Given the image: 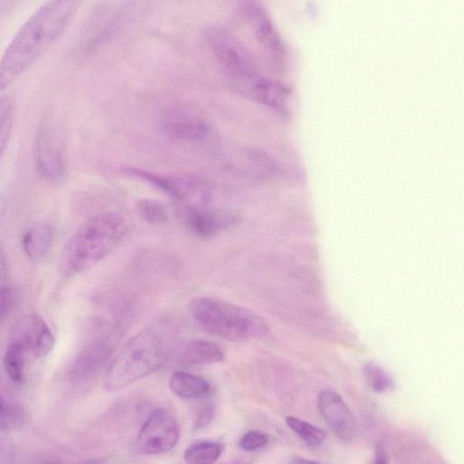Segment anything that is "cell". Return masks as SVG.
I'll list each match as a JSON object with an SVG mask.
<instances>
[{
    "mask_svg": "<svg viewBox=\"0 0 464 464\" xmlns=\"http://www.w3.org/2000/svg\"><path fill=\"white\" fill-rule=\"evenodd\" d=\"M318 409L326 425L340 440L348 442L355 439L356 419L340 394L332 389L321 391Z\"/></svg>",
    "mask_w": 464,
    "mask_h": 464,
    "instance_id": "cell-11",
    "label": "cell"
},
{
    "mask_svg": "<svg viewBox=\"0 0 464 464\" xmlns=\"http://www.w3.org/2000/svg\"><path fill=\"white\" fill-rule=\"evenodd\" d=\"M14 102L11 96H0V157L10 140L14 122Z\"/></svg>",
    "mask_w": 464,
    "mask_h": 464,
    "instance_id": "cell-23",
    "label": "cell"
},
{
    "mask_svg": "<svg viewBox=\"0 0 464 464\" xmlns=\"http://www.w3.org/2000/svg\"><path fill=\"white\" fill-rule=\"evenodd\" d=\"M242 13L250 24L256 41L270 53L280 56L283 44L264 8L256 1L243 3Z\"/></svg>",
    "mask_w": 464,
    "mask_h": 464,
    "instance_id": "cell-13",
    "label": "cell"
},
{
    "mask_svg": "<svg viewBox=\"0 0 464 464\" xmlns=\"http://www.w3.org/2000/svg\"><path fill=\"white\" fill-rule=\"evenodd\" d=\"M214 417V409L211 406L203 408L196 419V427L201 429L212 420Z\"/></svg>",
    "mask_w": 464,
    "mask_h": 464,
    "instance_id": "cell-27",
    "label": "cell"
},
{
    "mask_svg": "<svg viewBox=\"0 0 464 464\" xmlns=\"http://www.w3.org/2000/svg\"><path fill=\"white\" fill-rule=\"evenodd\" d=\"M207 44L232 87L244 92L261 75L251 54L241 41L227 29L210 25L204 34Z\"/></svg>",
    "mask_w": 464,
    "mask_h": 464,
    "instance_id": "cell-5",
    "label": "cell"
},
{
    "mask_svg": "<svg viewBox=\"0 0 464 464\" xmlns=\"http://www.w3.org/2000/svg\"><path fill=\"white\" fill-rule=\"evenodd\" d=\"M136 210L144 221L152 225L162 224L168 219L165 207L153 199H140L136 204Z\"/></svg>",
    "mask_w": 464,
    "mask_h": 464,
    "instance_id": "cell-25",
    "label": "cell"
},
{
    "mask_svg": "<svg viewBox=\"0 0 464 464\" xmlns=\"http://www.w3.org/2000/svg\"><path fill=\"white\" fill-rule=\"evenodd\" d=\"M389 461V454L386 444L384 442H378L376 444L374 453L375 463H387Z\"/></svg>",
    "mask_w": 464,
    "mask_h": 464,
    "instance_id": "cell-28",
    "label": "cell"
},
{
    "mask_svg": "<svg viewBox=\"0 0 464 464\" xmlns=\"http://www.w3.org/2000/svg\"><path fill=\"white\" fill-rule=\"evenodd\" d=\"M179 438V428L174 417L159 409L152 411L141 426L136 447L143 454H161L171 450Z\"/></svg>",
    "mask_w": 464,
    "mask_h": 464,
    "instance_id": "cell-8",
    "label": "cell"
},
{
    "mask_svg": "<svg viewBox=\"0 0 464 464\" xmlns=\"http://www.w3.org/2000/svg\"><path fill=\"white\" fill-rule=\"evenodd\" d=\"M113 342L111 338L102 339L84 348L73 362L72 376L82 380L96 373L112 353Z\"/></svg>",
    "mask_w": 464,
    "mask_h": 464,
    "instance_id": "cell-14",
    "label": "cell"
},
{
    "mask_svg": "<svg viewBox=\"0 0 464 464\" xmlns=\"http://www.w3.org/2000/svg\"><path fill=\"white\" fill-rule=\"evenodd\" d=\"M189 312L205 331L228 341L262 338L269 334V325L259 314L216 298H194Z\"/></svg>",
    "mask_w": 464,
    "mask_h": 464,
    "instance_id": "cell-3",
    "label": "cell"
},
{
    "mask_svg": "<svg viewBox=\"0 0 464 464\" xmlns=\"http://www.w3.org/2000/svg\"><path fill=\"white\" fill-rule=\"evenodd\" d=\"M222 445L215 441H198L191 444L184 452V460L190 464H211L222 453Z\"/></svg>",
    "mask_w": 464,
    "mask_h": 464,
    "instance_id": "cell-20",
    "label": "cell"
},
{
    "mask_svg": "<svg viewBox=\"0 0 464 464\" xmlns=\"http://www.w3.org/2000/svg\"><path fill=\"white\" fill-rule=\"evenodd\" d=\"M34 162L39 176L47 182L59 183L65 174L63 142L57 124L50 119L39 125L34 141Z\"/></svg>",
    "mask_w": 464,
    "mask_h": 464,
    "instance_id": "cell-6",
    "label": "cell"
},
{
    "mask_svg": "<svg viewBox=\"0 0 464 464\" xmlns=\"http://www.w3.org/2000/svg\"><path fill=\"white\" fill-rule=\"evenodd\" d=\"M79 0H47L21 26L0 60V91L10 86L63 34Z\"/></svg>",
    "mask_w": 464,
    "mask_h": 464,
    "instance_id": "cell-1",
    "label": "cell"
},
{
    "mask_svg": "<svg viewBox=\"0 0 464 464\" xmlns=\"http://www.w3.org/2000/svg\"><path fill=\"white\" fill-rule=\"evenodd\" d=\"M26 421L23 407L5 392L0 382V431L10 432L20 430Z\"/></svg>",
    "mask_w": 464,
    "mask_h": 464,
    "instance_id": "cell-17",
    "label": "cell"
},
{
    "mask_svg": "<svg viewBox=\"0 0 464 464\" xmlns=\"http://www.w3.org/2000/svg\"><path fill=\"white\" fill-rule=\"evenodd\" d=\"M53 237V228L50 224L42 221L34 223L23 237V248L30 258L41 259L50 251Z\"/></svg>",
    "mask_w": 464,
    "mask_h": 464,
    "instance_id": "cell-15",
    "label": "cell"
},
{
    "mask_svg": "<svg viewBox=\"0 0 464 464\" xmlns=\"http://www.w3.org/2000/svg\"><path fill=\"white\" fill-rule=\"evenodd\" d=\"M267 442V434L259 430H251L243 435L239 446L243 450L250 452L262 449Z\"/></svg>",
    "mask_w": 464,
    "mask_h": 464,
    "instance_id": "cell-26",
    "label": "cell"
},
{
    "mask_svg": "<svg viewBox=\"0 0 464 464\" xmlns=\"http://www.w3.org/2000/svg\"><path fill=\"white\" fill-rule=\"evenodd\" d=\"M183 357L190 364L213 363L221 362L225 357V353L214 343L205 340H195L186 345Z\"/></svg>",
    "mask_w": 464,
    "mask_h": 464,
    "instance_id": "cell-18",
    "label": "cell"
},
{
    "mask_svg": "<svg viewBox=\"0 0 464 464\" xmlns=\"http://www.w3.org/2000/svg\"><path fill=\"white\" fill-rule=\"evenodd\" d=\"M166 357L161 336L152 329H145L122 346L108 367L104 385L110 391L121 389L158 370Z\"/></svg>",
    "mask_w": 464,
    "mask_h": 464,
    "instance_id": "cell-4",
    "label": "cell"
},
{
    "mask_svg": "<svg viewBox=\"0 0 464 464\" xmlns=\"http://www.w3.org/2000/svg\"><path fill=\"white\" fill-rule=\"evenodd\" d=\"M169 384L173 393L184 399H199L211 392L207 379L186 372H173Z\"/></svg>",
    "mask_w": 464,
    "mask_h": 464,
    "instance_id": "cell-16",
    "label": "cell"
},
{
    "mask_svg": "<svg viewBox=\"0 0 464 464\" xmlns=\"http://www.w3.org/2000/svg\"><path fill=\"white\" fill-rule=\"evenodd\" d=\"M27 353L16 342L10 341L4 357L5 369L9 378L17 383L25 378V362Z\"/></svg>",
    "mask_w": 464,
    "mask_h": 464,
    "instance_id": "cell-19",
    "label": "cell"
},
{
    "mask_svg": "<svg viewBox=\"0 0 464 464\" xmlns=\"http://www.w3.org/2000/svg\"><path fill=\"white\" fill-rule=\"evenodd\" d=\"M285 422L289 429L310 447L320 446L326 438L324 430L294 416H287Z\"/></svg>",
    "mask_w": 464,
    "mask_h": 464,
    "instance_id": "cell-21",
    "label": "cell"
},
{
    "mask_svg": "<svg viewBox=\"0 0 464 464\" xmlns=\"http://www.w3.org/2000/svg\"><path fill=\"white\" fill-rule=\"evenodd\" d=\"M362 372L368 386L374 392H385L394 387L395 383L391 374L373 362H366Z\"/></svg>",
    "mask_w": 464,
    "mask_h": 464,
    "instance_id": "cell-22",
    "label": "cell"
},
{
    "mask_svg": "<svg viewBox=\"0 0 464 464\" xmlns=\"http://www.w3.org/2000/svg\"><path fill=\"white\" fill-rule=\"evenodd\" d=\"M128 224L116 212H103L85 221L64 246L59 270L64 276H75L107 256L125 238Z\"/></svg>",
    "mask_w": 464,
    "mask_h": 464,
    "instance_id": "cell-2",
    "label": "cell"
},
{
    "mask_svg": "<svg viewBox=\"0 0 464 464\" xmlns=\"http://www.w3.org/2000/svg\"><path fill=\"white\" fill-rule=\"evenodd\" d=\"M10 341L18 343L27 355L47 356L54 345V336L46 322L37 314L24 315L14 325Z\"/></svg>",
    "mask_w": 464,
    "mask_h": 464,
    "instance_id": "cell-10",
    "label": "cell"
},
{
    "mask_svg": "<svg viewBox=\"0 0 464 464\" xmlns=\"http://www.w3.org/2000/svg\"><path fill=\"white\" fill-rule=\"evenodd\" d=\"M181 217L188 230L201 238L212 237L235 222L233 215L204 205H185Z\"/></svg>",
    "mask_w": 464,
    "mask_h": 464,
    "instance_id": "cell-12",
    "label": "cell"
},
{
    "mask_svg": "<svg viewBox=\"0 0 464 464\" xmlns=\"http://www.w3.org/2000/svg\"><path fill=\"white\" fill-rule=\"evenodd\" d=\"M160 126L169 138L186 142L206 140L211 133V126L198 111L188 107L172 108L165 111Z\"/></svg>",
    "mask_w": 464,
    "mask_h": 464,
    "instance_id": "cell-9",
    "label": "cell"
},
{
    "mask_svg": "<svg viewBox=\"0 0 464 464\" xmlns=\"http://www.w3.org/2000/svg\"><path fill=\"white\" fill-rule=\"evenodd\" d=\"M124 172L152 184L185 205H205L210 198L207 185L193 177L165 176L137 168H125Z\"/></svg>",
    "mask_w": 464,
    "mask_h": 464,
    "instance_id": "cell-7",
    "label": "cell"
},
{
    "mask_svg": "<svg viewBox=\"0 0 464 464\" xmlns=\"http://www.w3.org/2000/svg\"><path fill=\"white\" fill-rule=\"evenodd\" d=\"M12 285L5 251L0 245V329L11 309Z\"/></svg>",
    "mask_w": 464,
    "mask_h": 464,
    "instance_id": "cell-24",
    "label": "cell"
}]
</instances>
